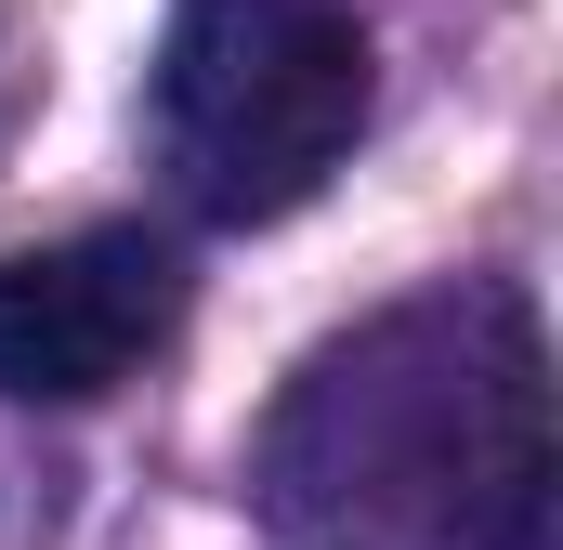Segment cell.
Returning <instances> with one entry per match:
<instances>
[{
	"label": "cell",
	"mask_w": 563,
	"mask_h": 550,
	"mask_svg": "<svg viewBox=\"0 0 563 550\" xmlns=\"http://www.w3.org/2000/svg\"><path fill=\"white\" fill-rule=\"evenodd\" d=\"M459 354H432V315L367 328L354 354H328L301 381L276 432V498L328 512V498H380V512H432L472 550H538L551 512V419H538V328L525 301L472 288Z\"/></svg>",
	"instance_id": "obj_1"
},
{
	"label": "cell",
	"mask_w": 563,
	"mask_h": 550,
	"mask_svg": "<svg viewBox=\"0 0 563 550\" xmlns=\"http://www.w3.org/2000/svg\"><path fill=\"white\" fill-rule=\"evenodd\" d=\"M367 132V26L341 0H184L157 53V157L197 223H288Z\"/></svg>",
	"instance_id": "obj_2"
},
{
	"label": "cell",
	"mask_w": 563,
	"mask_h": 550,
	"mask_svg": "<svg viewBox=\"0 0 563 550\" xmlns=\"http://www.w3.org/2000/svg\"><path fill=\"white\" fill-rule=\"evenodd\" d=\"M170 328H184V263L144 223L0 250V394L13 407H106Z\"/></svg>",
	"instance_id": "obj_3"
}]
</instances>
